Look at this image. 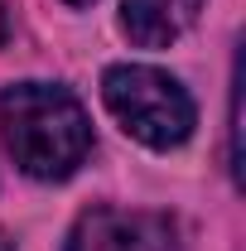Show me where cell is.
Listing matches in <instances>:
<instances>
[{"label":"cell","mask_w":246,"mask_h":251,"mask_svg":"<svg viewBox=\"0 0 246 251\" xmlns=\"http://www.w3.org/2000/svg\"><path fill=\"white\" fill-rule=\"evenodd\" d=\"M63 251H150L145 247V218H125L116 208H87L77 213Z\"/></svg>","instance_id":"obj_4"},{"label":"cell","mask_w":246,"mask_h":251,"mask_svg":"<svg viewBox=\"0 0 246 251\" xmlns=\"http://www.w3.org/2000/svg\"><path fill=\"white\" fill-rule=\"evenodd\" d=\"M63 5H73V10H82V5H92V0H63Z\"/></svg>","instance_id":"obj_7"},{"label":"cell","mask_w":246,"mask_h":251,"mask_svg":"<svg viewBox=\"0 0 246 251\" xmlns=\"http://www.w3.org/2000/svg\"><path fill=\"white\" fill-rule=\"evenodd\" d=\"M5 39H10V15H5V5H0V49H5Z\"/></svg>","instance_id":"obj_5"},{"label":"cell","mask_w":246,"mask_h":251,"mask_svg":"<svg viewBox=\"0 0 246 251\" xmlns=\"http://www.w3.org/2000/svg\"><path fill=\"white\" fill-rule=\"evenodd\" d=\"M101 101L125 135H135L150 150H179L198 126V106L188 87L150 63H111L101 77Z\"/></svg>","instance_id":"obj_2"},{"label":"cell","mask_w":246,"mask_h":251,"mask_svg":"<svg viewBox=\"0 0 246 251\" xmlns=\"http://www.w3.org/2000/svg\"><path fill=\"white\" fill-rule=\"evenodd\" d=\"M0 130H5L15 164L44 184L77 174V164L92 155V121H87L82 101L58 82L5 87L0 92Z\"/></svg>","instance_id":"obj_1"},{"label":"cell","mask_w":246,"mask_h":251,"mask_svg":"<svg viewBox=\"0 0 246 251\" xmlns=\"http://www.w3.org/2000/svg\"><path fill=\"white\" fill-rule=\"evenodd\" d=\"M0 251H15V242H10V237H5V232H0Z\"/></svg>","instance_id":"obj_6"},{"label":"cell","mask_w":246,"mask_h":251,"mask_svg":"<svg viewBox=\"0 0 246 251\" xmlns=\"http://www.w3.org/2000/svg\"><path fill=\"white\" fill-rule=\"evenodd\" d=\"M198 10L203 0H121V34L140 49H169Z\"/></svg>","instance_id":"obj_3"}]
</instances>
